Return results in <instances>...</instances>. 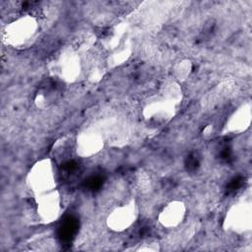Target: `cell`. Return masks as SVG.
<instances>
[{
  "instance_id": "7",
  "label": "cell",
  "mask_w": 252,
  "mask_h": 252,
  "mask_svg": "<svg viewBox=\"0 0 252 252\" xmlns=\"http://www.w3.org/2000/svg\"><path fill=\"white\" fill-rule=\"evenodd\" d=\"M103 147V138L100 133L94 130H87L78 137L76 151L82 157H89L96 154Z\"/></svg>"
},
{
  "instance_id": "2",
  "label": "cell",
  "mask_w": 252,
  "mask_h": 252,
  "mask_svg": "<svg viewBox=\"0 0 252 252\" xmlns=\"http://www.w3.org/2000/svg\"><path fill=\"white\" fill-rule=\"evenodd\" d=\"M27 183L36 196L52 191L55 187V178L51 161L42 159L36 162L28 174Z\"/></svg>"
},
{
  "instance_id": "10",
  "label": "cell",
  "mask_w": 252,
  "mask_h": 252,
  "mask_svg": "<svg viewBox=\"0 0 252 252\" xmlns=\"http://www.w3.org/2000/svg\"><path fill=\"white\" fill-rule=\"evenodd\" d=\"M76 149V141L70 140L68 137L61 138L58 140L53 147V155L56 159L66 163L70 161L69 158L72 155V151Z\"/></svg>"
},
{
  "instance_id": "8",
  "label": "cell",
  "mask_w": 252,
  "mask_h": 252,
  "mask_svg": "<svg viewBox=\"0 0 252 252\" xmlns=\"http://www.w3.org/2000/svg\"><path fill=\"white\" fill-rule=\"evenodd\" d=\"M59 80L60 79L58 78L48 79L47 81L43 82V84L39 87L34 98L35 104L38 107H47L57 99L60 92Z\"/></svg>"
},
{
  "instance_id": "1",
  "label": "cell",
  "mask_w": 252,
  "mask_h": 252,
  "mask_svg": "<svg viewBox=\"0 0 252 252\" xmlns=\"http://www.w3.org/2000/svg\"><path fill=\"white\" fill-rule=\"evenodd\" d=\"M37 29V22L32 15L21 16L5 27L3 40L12 46H23L34 37Z\"/></svg>"
},
{
  "instance_id": "4",
  "label": "cell",
  "mask_w": 252,
  "mask_h": 252,
  "mask_svg": "<svg viewBox=\"0 0 252 252\" xmlns=\"http://www.w3.org/2000/svg\"><path fill=\"white\" fill-rule=\"evenodd\" d=\"M137 209L134 201L115 208L107 218V224L111 229L121 231L129 227L136 219Z\"/></svg>"
},
{
  "instance_id": "12",
  "label": "cell",
  "mask_w": 252,
  "mask_h": 252,
  "mask_svg": "<svg viewBox=\"0 0 252 252\" xmlns=\"http://www.w3.org/2000/svg\"><path fill=\"white\" fill-rule=\"evenodd\" d=\"M130 50L126 47H117L111 55V61L114 64H120L129 57Z\"/></svg>"
},
{
  "instance_id": "3",
  "label": "cell",
  "mask_w": 252,
  "mask_h": 252,
  "mask_svg": "<svg viewBox=\"0 0 252 252\" xmlns=\"http://www.w3.org/2000/svg\"><path fill=\"white\" fill-rule=\"evenodd\" d=\"M54 67L56 78L65 82H73L81 72L80 58L73 50H64L55 58Z\"/></svg>"
},
{
  "instance_id": "11",
  "label": "cell",
  "mask_w": 252,
  "mask_h": 252,
  "mask_svg": "<svg viewBox=\"0 0 252 252\" xmlns=\"http://www.w3.org/2000/svg\"><path fill=\"white\" fill-rule=\"evenodd\" d=\"M249 113L244 111V107L238 109L237 112H235L229 121V129L230 130H242L246 123L249 122V118H246V115Z\"/></svg>"
},
{
  "instance_id": "9",
  "label": "cell",
  "mask_w": 252,
  "mask_h": 252,
  "mask_svg": "<svg viewBox=\"0 0 252 252\" xmlns=\"http://www.w3.org/2000/svg\"><path fill=\"white\" fill-rule=\"evenodd\" d=\"M185 216V206L179 201H173L167 204L160 212L158 220L163 226L172 227L178 225Z\"/></svg>"
},
{
  "instance_id": "5",
  "label": "cell",
  "mask_w": 252,
  "mask_h": 252,
  "mask_svg": "<svg viewBox=\"0 0 252 252\" xmlns=\"http://www.w3.org/2000/svg\"><path fill=\"white\" fill-rule=\"evenodd\" d=\"M60 212V197L54 190L37 196V213L44 222L55 220Z\"/></svg>"
},
{
  "instance_id": "6",
  "label": "cell",
  "mask_w": 252,
  "mask_h": 252,
  "mask_svg": "<svg viewBox=\"0 0 252 252\" xmlns=\"http://www.w3.org/2000/svg\"><path fill=\"white\" fill-rule=\"evenodd\" d=\"M175 104L161 97L150 101L144 108V116L151 121L165 122L174 113Z\"/></svg>"
},
{
  "instance_id": "13",
  "label": "cell",
  "mask_w": 252,
  "mask_h": 252,
  "mask_svg": "<svg viewBox=\"0 0 252 252\" xmlns=\"http://www.w3.org/2000/svg\"><path fill=\"white\" fill-rule=\"evenodd\" d=\"M191 64L189 61H182L179 63V65L175 68V74L176 77L180 80H183L190 72Z\"/></svg>"
}]
</instances>
